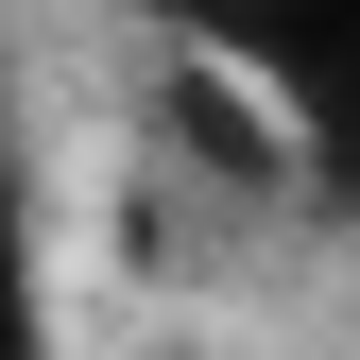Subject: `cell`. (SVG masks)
<instances>
[{"instance_id":"6da1fadb","label":"cell","mask_w":360,"mask_h":360,"mask_svg":"<svg viewBox=\"0 0 360 360\" xmlns=\"http://www.w3.org/2000/svg\"><path fill=\"white\" fill-rule=\"evenodd\" d=\"M172 34L206 52V86H257L326 189H360V0H172Z\"/></svg>"}]
</instances>
